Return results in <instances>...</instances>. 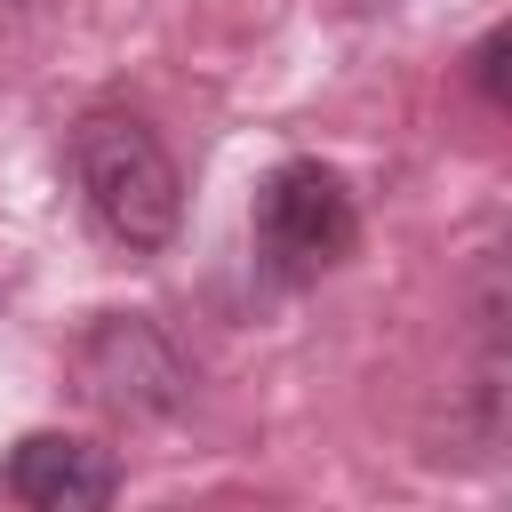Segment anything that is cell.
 I'll return each instance as SVG.
<instances>
[{
    "instance_id": "obj_1",
    "label": "cell",
    "mask_w": 512,
    "mask_h": 512,
    "mask_svg": "<svg viewBox=\"0 0 512 512\" xmlns=\"http://www.w3.org/2000/svg\"><path fill=\"white\" fill-rule=\"evenodd\" d=\"M72 176L88 192V216L120 240V248H168L176 216H184V176L168 160V144L128 120V112H88L72 128Z\"/></svg>"
},
{
    "instance_id": "obj_2",
    "label": "cell",
    "mask_w": 512,
    "mask_h": 512,
    "mask_svg": "<svg viewBox=\"0 0 512 512\" xmlns=\"http://www.w3.org/2000/svg\"><path fill=\"white\" fill-rule=\"evenodd\" d=\"M352 248V192L320 160H280L256 184V256L280 280H312Z\"/></svg>"
},
{
    "instance_id": "obj_3",
    "label": "cell",
    "mask_w": 512,
    "mask_h": 512,
    "mask_svg": "<svg viewBox=\"0 0 512 512\" xmlns=\"http://www.w3.org/2000/svg\"><path fill=\"white\" fill-rule=\"evenodd\" d=\"M112 488H120L112 456L72 432H32L8 456V496L32 512H96V504H112Z\"/></svg>"
},
{
    "instance_id": "obj_4",
    "label": "cell",
    "mask_w": 512,
    "mask_h": 512,
    "mask_svg": "<svg viewBox=\"0 0 512 512\" xmlns=\"http://www.w3.org/2000/svg\"><path fill=\"white\" fill-rule=\"evenodd\" d=\"M88 368H96V392L112 408H168L184 392V368L176 352L144 328V320H104L96 344H88Z\"/></svg>"
},
{
    "instance_id": "obj_5",
    "label": "cell",
    "mask_w": 512,
    "mask_h": 512,
    "mask_svg": "<svg viewBox=\"0 0 512 512\" xmlns=\"http://www.w3.org/2000/svg\"><path fill=\"white\" fill-rule=\"evenodd\" d=\"M472 80H480L496 104H512V24L480 40V56H472Z\"/></svg>"
}]
</instances>
